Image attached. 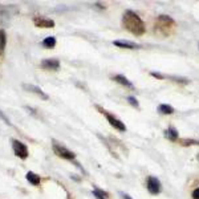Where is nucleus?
Returning a JSON list of instances; mask_svg holds the SVG:
<instances>
[{"instance_id":"a878e982","label":"nucleus","mask_w":199,"mask_h":199,"mask_svg":"<svg viewBox=\"0 0 199 199\" xmlns=\"http://www.w3.org/2000/svg\"><path fill=\"white\" fill-rule=\"evenodd\" d=\"M0 53H2V52H0Z\"/></svg>"},{"instance_id":"a211bd4d","label":"nucleus","mask_w":199,"mask_h":199,"mask_svg":"<svg viewBox=\"0 0 199 199\" xmlns=\"http://www.w3.org/2000/svg\"><path fill=\"white\" fill-rule=\"evenodd\" d=\"M181 141V143L183 145V146H190V145H199V139H179Z\"/></svg>"},{"instance_id":"f3484780","label":"nucleus","mask_w":199,"mask_h":199,"mask_svg":"<svg viewBox=\"0 0 199 199\" xmlns=\"http://www.w3.org/2000/svg\"><path fill=\"white\" fill-rule=\"evenodd\" d=\"M6 48V33L3 29H0V52H3Z\"/></svg>"},{"instance_id":"dca6fc26","label":"nucleus","mask_w":199,"mask_h":199,"mask_svg":"<svg viewBox=\"0 0 199 199\" xmlns=\"http://www.w3.org/2000/svg\"><path fill=\"white\" fill-rule=\"evenodd\" d=\"M93 194L96 195L98 199H108L109 198V194L106 191H102V190H98V188H94Z\"/></svg>"},{"instance_id":"412c9836","label":"nucleus","mask_w":199,"mask_h":199,"mask_svg":"<svg viewBox=\"0 0 199 199\" xmlns=\"http://www.w3.org/2000/svg\"><path fill=\"white\" fill-rule=\"evenodd\" d=\"M150 75H151V76H153V77H155V78H159V80H162V78H165L163 76H162V75H161V73H157V72H151V73H150Z\"/></svg>"},{"instance_id":"6e6552de","label":"nucleus","mask_w":199,"mask_h":199,"mask_svg":"<svg viewBox=\"0 0 199 199\" xmlns=\"http://www.w3.org/2000/svg\"><path fill=\"white\" fill-rule=\"evenodd\" d=\"M113 44L116 46H118V48H128V49L141 48L138 44L133 43V41H129V40H116V41H113Z\"/></svg>"},{"instance_id":"393cba45","label":"nucleus","mask_w":199,"mask_h":199,"mask_svg":"<svg viewBox=\"0 0 199 199\" xmlns=\"http://www.w3.org/2000/svg\"><path fill=\"white\" fill-rule=\"evenodd\" d=\"M197 159H198V161H199V154H198V155H197Z\"/></svg>"},{"instance_id":"6ab92c4d","label":"nucleus","mask_w":199,"mask_h":199,"mask_svg":"<svg viewBox=\"0 0 199 199\" xmlns=\"http://www.w3.org/2000/svg\"><path fill=\"white\" fill-rule=\"evenodd\" d=\"M126 100H128V102H129L132 106H134V108L139 109V102H138V100L135 98V97H133V96H129Z\"/></svg>"},{"instance_id":"aec40b11","label":"nucleus","mask_w":199,"mask_h":199,"mask_svg":"<svg viewBox=\"0 0 199 199\" xmlns=\"http://www.w3.org/2000/svg\"><path fill=\"white\" fill-rule=\"evenodd\" d=\"M170 78L172 81H175V82H181V84H187L188 80H186V78H182V77H174V76H170Z\"/></svg>"},{"instance_id":"20e7f679","label":"nucleus","mask_w":199,"mask_h":199,"mask_svg":"<svg viewBox=\"0 0 199 199\" xmlns=\"http://www.w3.org/2000/svg\"><path fill=\"white\" fill-rule=\"evenodd\" d=\"M53 150H55V153L57 155H60L61 158H65V159H69V161H73L75 159V153H72L70 150H68L66 148H64V146H61V145H57L56 142H53Z\"/></svg>"},{"instance_id":"2eb2a0df","label":"nucleus","mask_w":199,"mask_h":199,"mask_svg":"<svg viewBox=\"0 0 199 199\" xmlns=\"http://www.w3.org/2000/svg\"><path fill=\"white\" fill-rule=\"evenodd\" d=\"M27 179H28L31 183H32V185H35V186H37L39 183H40V177L36 175L35 172H32V171L27 172Z\"/></svg>"},{"instance_id":"bb28decb","label":"nucleus","mask_w":199,"mask_h":199,"mask_svg":"<svg viewBox=\"0 0 199 199\" xmlns=\"http://www.w3.org/2000/svg\"><path fill=\"white\" fill-rule=\"evenodd\" d=\"M198 46H199V45H198Z\"/></svg>"},{"instance_id":"39448f33","label":"nucleus","mask_w":199,"mask_h":199,"mask_svg":"<svg viewBox=\"0 0 199 199\" xmlns=\"http://www.w3.org/2000/svg\"><path fill=\"white\" fill-rule=\"evenodd\" d=\"M146 186H148V190L150 194H153V195H157V194L161 192V182L158 178L155 177H149L148 178V182H146Z\"/></svg>"},{"instance_id":"4be33fe9","label":"nucleus","mask_w":199,"mask_h":199,"mask_svg":"<svg viewBox=\"0 0 199 199\" xmlns=\"http://www.w3.org/2000/svg\"><path fill=\"white\" fill-rule=\"evenodd\" d=\"M192 199H199V187L192 191Z\"/></svg>"},{"instance_id":"f257e3e1","label":"nucleus","mask_w":199,"mask_h":199,"mask_svg":"<svg viewBox=\"0 0 199 199\" xmlns=\"http://www.w3.org/2000/svg\"><path fill=\"white\" fill-rule=\"evenodd\" d=\"M122 24L125 29H128L130 33L135 36H142L146 32V27L142 22V19L133 11H125L122 16Z\"/></svg>"},{"instance_id":"9b49d317","label":"nucleus","mask_w":199,"mask_h":199,"mask_svg":"<svg viewBox=\"0 0 199 199\" xmlns=\"http://www.w3.org/2000/svg\"><path fill=\"white\" fill-rule=\"evenodd\" d=\"M112 80H114L116 82H118V84H121V85H124V86H128V88H133V84L130 82L129 80L125 76H121V75H116V76H113L112 77Z\"/></svg>"},{"instance_id":"f8f14e48","label":"nucleus","mask_w":199,"mask_h":199,"mask_svg":"<svg viewBox=\"0 0 199 199\" xmlns=\"http://www.w3.org/2000/svg\"><path fill=\"white\" fill-rule=\"evenodd\" d=\"M165 137L167 139H170V141H177L178 139V132H177V129H174L172 126H170L169 129H166L165 130Z\"/></svg>"},{"instance_id":"9d476101","label":"nucleus","mask_w":199,"mask_h":199,"mask_svg":"<svg viewBox=\"0 0 199 199\" xmlns=\"http://www.w3.org/2000/svg\"><path fill=\"white\" fill-rule=\"evenodd\" d=\"M24 89L25 90H28V92H33V93H36L37 96H40L43 100H48V96L41 90L40 88H37V86H35V85H24Z\"/></svg>"},{"instance_id":"5701e85b","label":"nucleus","mask_w":199,"mask_h":199,"mask_svg":"<svg viewBox=\"0 0 199 199\" xmlns=\"http://www.w3.org/2000/svg\"><path fill=\"white\" fill-rule=\"evenodd\" d=\"M0 118H2V119H3V121H4V122H7L8 125H9V124H11V122H9V119L7 118V116H6V114H3L2 112H0Z\"/></svg>"},{"instance_id":"7ed1b4c3","label":"nucleus","mask_w":199,"mask_h":199,"mask_svg":"<svg viewBox=\"0 0 199 199\" xmlns=\"http://www.w3.org/2000/svg\"><path fill=\"white\" fill-rule=\"evenodd\" d=\"M98 109H100V108H98ZM100 112H102L104 114H105V117H106V119H108V122L110 124L114 129L119 130V132H125V130H126V125H125L122 121H119V119H118L116 116H113V114L108 113V112H105V110H102V109H100Z\"/></svg>"},{"instance_id":"1a4fd4ad","label":"nucleus","mask_w":199,"mask_h":199,"mask_svg":"<svg viewBox=\"0 0 199 199\" xmlns=\"http://www.w3.org/2000/svg\"><path fill=\"white\" fill-rule=\"evenodd\" d=\"M35 25L36 27H41V28H52L55 27V22L53 20H48V19H35Z\"/></svg>"},{"instance_id":"0eeeda50","label":"nucleus","mask_w":199,"mask_h":199,"mask_svg":"<svg viewBox=\"0 0 199 199\" xmlns=\"http://www.w3.org/2000/svg\"><path fill=\"white\" fill-rule=\"evenodd\" d=\"M41 66L44 69H51V70H56L60 68V61L57 59H45L41 61Z\"/></svg>"},{"instance_id":"f03ea898","label":"nucleus","mask_w":199,"mask_h":199,"mask_svg":"<svg viewBox=\"0 0 199 199\" xmlns=\"http://www.w3.org/2000/svg\"><path fill=\"white\" fill-rule=\"evenodd\" d=\"M175 27V23L170 16H166V15H161L157 19V28L161 32H163L166 35H169L171 32V29Z\"/></svg>"},{"instance_id":"b1692460","label":"nucleus","mask_w":199,"mask_h":199,"mask_svg":"<svg viewBox=\"0 0 199 199\" xmlns=\"http://www.w3.org/2000/svg\"><path fill=\"white\" fill-rule=\"evenodd\" d=\"M121 197H122L124 199H133L132 197H129V195H128V194H124V192H121Z\"/></svg>"},{"instance_id":"ddd939ff","label":"nucleus","mask_w":199,"mask_h":199,"mask_svg":"<svg viewBox=\"0 0 199 199\" xmlns=\"http://www.w3.org/2000/svg\"><path fill=\"white\" fill-rule=\"evenodd\" d=\"M158 113L159 114H172L174 113V108L169 104H161L158 106Z\"/></svg>"},{"instance_id":"4468645a","label":"nucleus","mask_w":199,"mask_h":199,"mask_svg":"<svg viewBox=\"0 0 199 199\" xmlns=\"http://www.w3.org/2000/svg\"><path fill=\"white\" fill-rule=\"evenodd\" d=\"M43 46L44 48H48V49H52V48H55V45H56V39L55 37H46V39H44L43 40Z\"/></svg>"},{"instance_id":"423d86ee","label":"nucleus","mask_w":199,"mask_h":199,"mask_svg":"<svg viewBox=\"0 0 199 199\" xmlns=\"http://www.w3.org/2000/svg\"><path fill=\"white\" fill-rule=\"evenodd\" d=\"M12 148H13L15 154H16L19 158L25 159L28 157V148L24 143L19 142V141H12Z\"/></svg>"}]
</instances>
